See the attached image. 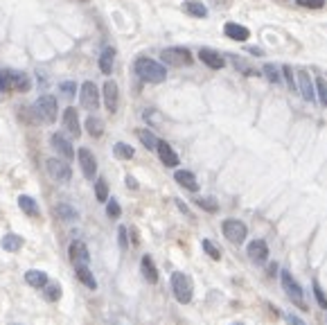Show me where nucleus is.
Segmentation results:
<instances>
[{"label":"nucleus","instance_id":"nucleus-22","mask_svg":"<svg viewBox=\"0 0 327 325\" xmlns=\"http://www.w3.org/2000/svg\"><path fill=\"white\" fill-rule=\"evenodd\" d=\"M18 206H21V210L25 212V215H30V217H41V208H38L36 199L27 197V195H21V197H18Z\"/></svg>","mask_w":327,"mask_h":325},{"label":"nucleus","instance_id":"nucleus-38","mask_svg":"<svg viewBox=\"0 0 327 325\" xmlns=\"http://www.w3.org/2000/svg\"><path fill=\"white\" fill-rule=\"evenodd\" d=\"M203 251L210 255L212 260H221V251H219V246L217 244H212L210 240H203Z\"/></svg>","mask_w":327,"mask_h":325},{"label":"nucleus","instance_id":"nucleus-44","mask_svg":"<svg viewBox=\"0 0 327 325\" xmlns=\"http://www.w3.org/2000/svg\"><path fill=\"white\" fill-rule=\"evenodd\" d=\"M0 90H3V93H7V90H12V86H9L7 70H0Z\"/></svg>","mask_w":327,"mask_h":325},{"label":"nucleus","instance_id":"nucleus-24","mask_svg":"<svg viewBox=\"0 0 327 325\" xmlns=\"http://www.w3.org/2000/svg\"><path fill=\"white\" fill-rule=\"evenodd\" d=\"M113 61H115V48H104L102 55H99V70L104 75H111L113 72Z\"/></svg>","mask_w":327,"mask_h":325},{"label":"nucleus","instance_id":"nucleus-21","mask_svg":"<svg viewBox=\"0 0 327 325\" xmlns=\"http://www.w3.org/2000/svg\"><path fill=\"white\" fill-rule=\"evenodd\" d=\"M25 280H27V285H32L34 289H43L47 283H50V278H47L45 271H38V269L27 271V273H25Z\"/></svg>","mask_w":327,"mask_h":325},{"label":"nucleus","instance_id":"nucleus-37","mask_svg":"<svg viewBox=\"0 0 327 325\" xmlns=\"http://www.w3.org/2000/svg\"><path fill=\"white\" fill-rule=\"evenodd\" d=\"M196 203H199L203 210H208V212H217L219 210V203L214 201V199H210V197H203V199H196Z\"/></svg>","mask_w":327,"mask_h":325},{"label":"nucleus","instance_id":"nucleus-46","mask_svg":"<svg viewBox=\"0 0 327 325\" xmlns=\"http://www.w3.org/2000/svg\"><path fill=\"white\" fill-rule=\"evenodd\" d=\"M176 206H179V208H181V212H183V215H187V217H192V215H190V210H187V206H185V203H183V201H181V199H176Z\"/></svg>","mask_w":327,"mask_h":325},{"label":"nucleus","instance_id":"nucleus-16","mask_svg":"<svg viewBox=\"0 0 327 325\" xmlns=\"http://www.w3.org/2000/svg\"><path fill=\"white\" fill-rule=\"evenodd\" d=\"M246 253H248V258H251L253 262L262 264V262H266V258H268V244L264 240H253L251 244H248Z\"/></svg>","mask_w":327,"mask_h":325},{"label":"nucleus","instance_id":"nucleus-13","mask_svg":"<svg viewBox=\"0 0 327 325\" xmlns=\"http://www.w3.org/2000/svg\"><path fill=\"white\" fill-rule=\"evenodd\" d=\"M156 152H158V156H160V161L165 167H176V165H179V154L172 149V145L167 143V140H158Z\"/></svg>","mask_w":327,"mask_h":325},{"label":"nucleus","instance_id":"nucleus-41","mask_svg":"<svg viewBox=\"0 0 327 325\" xmlns=\"http://www.w3.org/2000/svg\"><path fill=\"white\" fill-rule=\"evenodd\" d=\"M282 75H285V81L291 90H296V79H293V68L291 66H282Z\"/></svg>","mask_w":327,"mask_h":325},{"label":"nucleus","instance_id":"nucleus-29","mask_svg":"<svg viewBox=\"0 0 327 325\" xmlns=\"http://www.w3.org/2000/svg\"><path fill=\"white\" fill-rule=\"evenodd\" d=\"M138 138H140V143L145 145L149 152H156V147H158V138H156V135H153L149 129H138Z\"/></svg>","mask_w":327,"mask_h":325},{"label":"nucleus","instance_id":"nucleus-7","mask_svg":"<svg viewBox=\"0 0 327 325\" xmlns=\"http://www.w3.org/2000/svg\"><path fill=\"white\" fill-rule=\"evenodd\" d=\"M160 59L170 66H190L192 61V52L187 48H165L160 52Z\"/></svg>","mask_w":327,"mask_h":325},{"label":"nucleus","instance_id":"nucleus-39","mask_svg":"<svg viewBox=\"0 0 327 325\" xmlns=\"http://www.w3.org/2000/svg\"><path fill=\"white\" fill-rule=\"evenodd\" d=\"M59 90H61V95H64V98H75L77 86H75V81H61Z\"/></svg>","mask_w":327,"mask_h":325},{"label":"nucleus","instance_id":"nucleus-28","mask_svg":"<svg viewBox=\"0 0 327 325\" xmlns=\"http://www.w3.org/2000/svg\"><path fill=\"white\" fill-rule=\"evenodd\" d=\"M21 246H23V237L21 235H14V233H9V235L3 237V249L9 251V253H16Z\"/></svg>","mask_w":327,"mask_h":325},{"label":"nucleus","instance_id":"nucleus-4","mask_svg":"<svg viewBox=\"0 0 327 325\" xmlns=\"http://www.w3.org/2000/svg\"><path fill=\"white\" fill-rule=\"evenodd\" d=\"M280 278H282V289H285V294L289 296L291 303L298 305L300 309H307V303H305V296H302V289H300V285L293 280V275L289 273V271H282Z\"/></svg>","mask_w":327,"mask_h":325},{"label":"nucleus","instance_id":"nucleus-40","mask_svg":"<svg viewBox=\"0 0 327 325\" xmlns=\"http://www.w3.org/2000/svg\"><path fill=\"white\" fill-rule=\"evenodd\" d=\"M296 5L307 9H323L325 7V0H296Z\"/></svg>","mask_w":327,"mask_h":325},{"label":"nucleus","instance_id":"nucleus-6","mask_svg":"<svg viewBox=\"0 0 327 325\" xmlns=\"http://www.w3.org/2000/svg\"><path fill=\"white\" fill-rule=\"evenodd\" d=\"M45 169H47V174H50L54 181H59V183H66V181H70V178H73V169H70L68 161H61V158H47V161H45Z\"/></svg>","mask_w":327,"mask_h":325},{"label":"nucleus","instance_id":"nucleus-27","mask_svg":"<svg viewBox=\"0 0 327 325\" xmlns=\"http://www.w3.org/2000/svg\"><path fill=\"white\" fill-rule=\"evenodd\" d=\"M57 217H59L61 221H77L79 219V212H77L70 203H59V206H57Z\"/></svg>","mask_w":327,"mask_h":325},{"label":"nucleus","instance_id":"nucleus-51","mask_svg":"<svg viewBox=\"0 0 327 325\" xmlns=\"http://www.w3.org/2000/svg\"><path fill=\"white\" fill-rule=\"evenodd\" d=\"M233 325H242V323H233Z\"/></svg>","mask_w":327,"mask_h":325},{"label":"nucleus","instance_id":"nucleus-49","mask_svg":"<svg viewBox=\"0 0 327 325\" xmlns=\"http://www.w3.org/2000/svg\"><path fill=\"white\" fill-rule=\"evenodd\" d=\"M251 55H255V57H262V55H264V52H262V50H259V48H251Z\"/></svg>","mask_w":327,"mask_h":325},{"label":"nucleus","instance_id":"nucleus-12","mask_svg":"<svg viewBox=\"0 0 327 325\" xmlns=\"http://www.w3.org/2000/svg\"><path fill=\"white\" fill-rule=\"evenodd\" d=\"M199 59L203 61L208 68H212V70H221V68L226 66V59L219 55L217 50H212V48H201V50H199Z\"/></svg>","mask_w":327,"mask_h":325},{"label":"nucleus","instance_id":"nucleus-5","mask_svg":"<svg viewBox=\"0 0 327 325\" xmlns=\"http://www.w3.org/2000/svg\"><path fill=\"white\" fill-rule=\"evenodd\" d=\"M221 233L226 235V240L233 242V244H242L244 240H246L248 235V228L244 221L239 219H226L224 224H221Z\"/></svg>","mask_w":327,"mask_h":325},{"label":"nucleus","instance_id":"nucleus-9","mask_svg":"<svg viewBox=\"0 0 327 325\" xmlns=\"http://www.w3.org/2000/svg\"><path fill=\"white\" fill-rule=\"evenodd\" d=\"M77 158H79V165H81V172H84L86 178H95L97 176V161H95L93 152L86 147H81L77 152Z\"/></svg>","mask_w":327,"mask_h":325},{"label":"nucleus","instance_id":"nucleus-18","mask_svg":"<svg viewBox=\"0 0 327 325\" xmlns=\"http://www.w3.org/2000/svg\"><path fill=\"white\" fill-rule=\"evenodd\" d=\"M224 34L230 38V41H248L251 38V32H248V27L239 25V23H226L224 25Z\"/></svg>","mask_w":327,"mask_h":325},{"label":"nucleus","instance_id":"nucleus-42","mask_svg":"<svg viewBox=\"0 0 327 325\" xmlns=\"http://www.w3.org/2000/svg\"><path fill=\"white\" fill-rule=\"evenodd\" d=\"M311 285H314V296H316V300H318V305H320V307H323V309H327V298H325L323 289H320V285L316 283V280H314V283H311Z\"/></svg>","mask_w":327,"mask_h":325},{"label":"nucleus","instance_id":"nucleus-33","mask_svg":"<svg viewBox=\"0 0 327 325\" xmlns=\"http://www.w3.org/2000/svg\"><path fill=\"white\" fill-rule=\"evenodd\" d=\"M95 197H97L99 203L108 201V183L104 178H97V183H95Z\"/></svg>","mask_w":327,"mask_h":325},{"label":"nucleus","instance_id":"nucleus-35","mask_svg":"<svg viewBox=\"0 0 327 325\" xmlns=\"http://www.w3.org/2000/svg\"><path fill=\"white\" fill-rule=\"evenodd\" d=\"M316 88H318V93H316V98L320 100V104L327 109V81L323 77H316Z\"/></svg>","mask_w":327,"mask_h":325},{"label":"nucleus","instance_id":"nucleus-31","mask_svg":"<svg viewBox=\"0 0 327 325\" xmlns=\"http://www.w3.org/2000/svg\"><path fill=\"white\" fill-rule=\"evenodd\" d=\"M113 154H115V158H122V161H131L136 152H133V147H131V145H127V143H115Z\"/></svg>","mask_w":327,"mask_h":325},{"label":"nucleus","instance_id":"nucleus-11","mask_svg":"<svg viewBox=\"0 0 327 325\" xmlns=\"http://www.w3.org/2000/svg\"><path fill=\"white\" fill-rule=\"evenodd\" d=\"M64 129L68 131L73 138H79L81 135V124H79V115H77V109H73V106H68V109L64 111Z\"/></svg>","mask_w":327,"mask_h":325},{"label":"nucleus","instance_id":"nucleus-15","mask_svg":"<svg viewBox=\"0 0 327 325\" xmlns=\"http://www.w3.org/2000/svg\"><path fill=\"white\" fill-rule=\"evenodd\" d=\"M298 88H300L302 98L307 102H314L316 93H314V81H311L309 72L305 70V68H298Z\"/></svg>","mask_w":327,"mask_h":325},{"label":"nucleus","instance_id":"nucleus-1","mask_svg":"<svg viewBox=\"0 0 327 325\" xmlns=\"http://www.w3.org/2000/svg\"><path fill=\"white\" fill-rule=\"evenodd\" d=\"M133 68H136V75L142 81H149V84H160L167 77V68L162 64H158V61L149 59V57H140Z\"/></svg>","mask_w":327,"mask_h":325},{"label":"nucleus","instance_id":"nucleus-30","mask_svg":"<svg viewBox=\"0 0 327 325\" xmlns=\"http://www.w3.org/2000/svg\"><path fill=\"white\" fill-rule=\"evenodd\" d=\"M86 131H88L93 138H99V135L104 133V122L99 118H95V115H90V118H86Z\"/></svg>","mask_w":327,"mask_h":325},{"label":"nucleus","instance_id":"nucleus-23","mask_svg":"<svg viewBox=\"0 0 327 325\" xmlns=\"http://www.w3.org/2000/svg\"><path fill=\"white\" fill-rule=\"evenodd\" d=\"M140 271H142V275H145L147 283H151V285L158 283V269H156V264L151 262L149 255H145V258L140 260Z\"/></svg>","mask_w":327,"mask_h":325},{"label":"nucleus","instance_id":"nucleus-19","mask_svg":"<svg viewBox=\"0 0 327 325\" xmlns=\"http://www.w3.org/2000/svg\"><path fill=\"white\" fill-rule=\"evenodd\" d=\"M52 147H54L57 152H59L61 156H64L68 163H70V158L75 156V149H73V145L68 143V138H66L64 133H52Z\"/></svg>","mask_w":327,"mask_h":325},{"label":"nucleus","instance_id":"nucleus-43","mask_svg":"<svg viewBox=\"0 0 327 325\" xmlns=\"http://www.w3.org/2000/svg\"><path fill=\"white\" fill-rule=\"evenodd\" d=\"M118 242H120V249H127V246H129V240H127V228H124V226H120L118 228Z\"/></svg>","mask_w":327,"mask_h":325},{"label":"nucleus","instance_id":"nucleus-50","mask_svg":"<svg viewBox=\"0 0 327 325\" xmlns=\"http://www.w3.org/2000/svg\"><path fill=\"white\" fill-rule=\"evenodd\" d=\"M276 271H278V264H271V269H268V275H276Z\"/></svg>","mask_w":327,"mask_h":325},{"label":"nucleus","instance_id":"nucleus-36","mask_svg":"<svg viewBox=\"0 0 327 325\" xmlns=\"http://www.w3.org/2000/svg\"><path fill=\"white\" fill-rule=\"evenodd\" d=\"M106 215L111 219H118V217L122 215V208H120V203L115 201V199H108L106 201Z\"/></svg>","mask_w":327,"mask_h":325},{"label":"nucleus","instance_id":"nucleus-20","mask_svg":"<svg viewBox=\"0 0 327 325\" xmlns=\"http://www.w3.org/2000/svg\"><path fill=\"white\" fill-rule=\"evenodd\" d=\"M174 181L179 183V185H183L185 190L190 192H196L199 190V183H196V176L192 172H187V169H179V172L174 174Z\"/></svg>","mask_w":327,"mask_h":325},{"label":"nucleus","instance_id":"nucleus-2","mask_svg":"<svg viewBox=\"0 0 327 325\" xmlns=\"http://www.w3.org/2000/svg\"><path fill=\"white\" fill-rule=\"evenodd\" d=\"M57 100L52 95H41L36 102H34V113L41 122H54L57 120Z\"/></svg>","mask_w":327,"mask_h":325},{"label":"nucleus","instance_id":"nucleus-45","mask_svg":"<svg viewBox=\"0 0 327 325\" xmlns=\"http://www.w3.org/2000/svg\"><path fill=\"white\" fill-rule=\"evenodd\" d=\"M287 321H289V325H307L302 318H298L296 314H287Z\"/></svg>","mask_w":327,"mask_h":325},{"label":"nucleus","instance_id":"nucleus-17","mask_svg":"<svg viewBox=\"0 0 327 325\" xmlns=\"http://www.w3.org/2000/svg\"><path fill=\"white\" fill-rule=\"evenodd\" d=\"M70 260H73V264H88L90 255H88V249H86V244L81 240H75L73 244H70Z\"/></svg>","mask_w":327,"mask_h":325},{"label":"nucleus","instance_id":"nucleus-32","mask_svg":"<svg viewBox=\"0 0 327 325\" xmlns=\"http://www.w3.org/2000/svg\"><path fill=\"white\" fill-rule=\"evenodd\" d=\"M262 72H264V77H266L271 84H280L282 81V77H280V70H278V66H273V64H266L262 68Z\"/></svg>","mask_w":327,"mask_h":325},{"label":"nucleus","instance_id":"nucleus-25","mask_svg":"<svg viewBox=\"0 0 327 325\" xmlns=\"http://www.w3.org/2000/svg\"><path fill=\"white\" fill-rule=\"evenodd\" d=\"M183 7H185V12L190 14V16H194V18H205L208 16V7H205L201 0H185Z\"/></svg>","mask_w":327,"mask_h":325},{"label":"nucleus","instance_id":"nucleus-8","mask_svg":"<svg viewBox=\"0 0 327 325\" xmlns=\"http://www.w3.org/2000/svg\"><path fill=\"white\" fill-rule=\"evenodd\" d=\"M79 102L84 109L88 111H97L99 109V88L93 84V81H84L79 90Z\"/></svg>","mask_w":327,"mask_h":325},{"label":"nucleus","instance_id":"nucleus-14","mask_svg":"<svg viewBox=\"0 0 327 325\" xmlns=\"http://www.w3.org/2000/svg\"><path fill=\"white\" fill-rule=\"evenodd\" d=\"M104 104H106V111L108 113H115L118 111V102H120V90H118V84L113 79H108L104 84Z\"/></svg>","mask_w":327,"mask_h":325},{"label":"nucleus","instance_id":"nucleus-47","mask_svg":"<svg viewBox=\"0 0 327 325\" xmlns=\"http://www.w3.org/2000/svg\"><path fill=\"white\" fill-rule=\"evenodd\" d=\"M127 185L131 188V190H138V181L133 176H127Z\"/></svg>","mask_w":327,"mask_h":325},{"label":"nucleus","instance_id":"nucleus-3","mask_svg":"<svg viewBox=\"0 0 327 325\" xmlns=\"http://www.w3.org/2000/svg\"><path fill=\"white\" fill-rule=\"evenodd\" d=\"M172 292H174L179 303L187 305L192 300V280L185 273H181V271L172 273Z\"/></svg>","mask_w":327,"mask_h":325},{"label":"nucleus","instance_id":"nucleus-34","mask_svg":"<svg viewBox=\"0 0 327 325\" xmlns=\"http://www.w3.org/2000/svg\"><path fill=\"white\" fill-rule=\"evenodd\" d=\"M43 289H45V298L52 300V303H57V300L61 298V285L59 283H47Z\"/></svg>","mask_w":327,"mask_h":325},{"label":"nucleus","instance_id":"nucleus-48","mask_svg":"<svg viewBox=\"0 0 327 325\" xmlns=\"http://www.w3.org/2000/svg\"><path fill=\"white\" fill-rule=\"evenodd\" d=\"M131 242H133V244H138V242H140V240H138V230H136V228L131 230Z\"/></svg>","mask_w":327,"mask_h":325},{"label":"nucleus","instance_id":"nucleus-26","mask_svg":"<svg viewBox=\"0 0 327 325\" xmlns=\"http://www.w3.org/2000/svg\"><path fill=\"white\" fill-rule=\"evenodd\" d=\"M75 271H77V278H79V283H84L88 289H97V280L93 278V273H90L88 264H77Z\"/></svg>","mask_w":327,"mask_h":325},{"label":"nucleus","instance_id":"nucleus-10","mask_svg":"<svg viewBox=\"0 0 327 325\" xmlns=\"http://www.w3.org/2000/svg\"><path fill=\"white\" fill-rule=\"evenodd\" d=\"M7 77H9V86L14 90H21V93H27L32 88V79L27 72L23 70H7Z\"/></svg>","mask_w":327,"mask_h":325}]
</instances>
